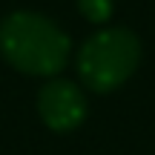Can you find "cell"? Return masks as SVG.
<instances>
[{"label":"cell","instance_id":"6da1fadb","mask_svg":"<svg viewBox=\"0 0 155 155\" xmlns=\"http://www.w3.org/2000/svg\"><path fill=\"white\" fill-rule=\"evenodd\" d=\"M0 52L20 72L52 78L69 61V38L49 17L15 12L0 23Z\"/></svg>","mask_w":155,"mask_h":155},{"label":"cell","instance_id":"7a4b0ae2","mask_svg":"<svg viewBox=\"0 0 155 155\" xmlns=\"http://www.w3.org/2000/svg\"><path fill=\"white\" fill-rule=\"evenodd\" d=\"M141 63V40L129 29L95 32L78 52V75L92 92H112Z\"/></svg>","mask_w":155,"mask_h":155},{"label":"cell","instance_id":"3957f363","mask_svg":"<svg viewBox=\"0 0 155 155\" xmlns=\"http://www.w3.org/2000/svg\"><path fill=\"white\" fill-rule=\"evenodd\" d=\"M38 112L49 129L69 132V129H78L86 118V98L78 89V83L52 78L38 95Z\"/></svg>","mask_w":155,"mask_h":155},{"label":"cell","instance_id":"277c9868","mask_svg":"<svg viewBox=\"0 0 155 155\" xmlns=\"http://www.w3.org/2000/svg\"><path fill=\"white\" fill-rule=\"evenodd\" d=\"M78 9L86 20L92 23H104L112 17V0H78Z\"/></svg>","mask_w":155,"mask_h":155}]
</instances>
